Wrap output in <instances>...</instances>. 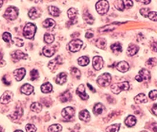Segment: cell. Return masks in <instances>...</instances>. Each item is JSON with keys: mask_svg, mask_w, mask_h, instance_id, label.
<instances>
[{"mask_svg": "<svg viewBox=\"0 0 157 132\" xmlns=\"http://www.w3.org/2000/svg\"><path fill=\"white\" fill-rule=\"evenodd\" d=\"M62 116L68 121H71L75 116V109L71 106L66 107L61 112Z\"/></svg>", "mask_w": 157, "mask_h": 132, "instance_id": "6", "label": "cell"}, {"mask_svg": "<svg viewBox=\"0 0 157 132\" xmlns=\"http://www.w3.org/2000/svg\"><path fill=\"white\" fill-rule=\"evenodd\" d=\"M90 62V59L89 57L86 56H82L81 57H79L78 59V63L79 65L81 66H86Z\"/></svg>", "mask_w": 157, "mask_h": 132, "instance_id": "33", "label": "cell"}, {"mask_svg": "<svg viewBox=\"0 0 157 132\" xmlns=\"http://www.w3.org/2000/svg\"><path fill=\"white\" fill-rule=\"evenodd\" d=\"M134 101L137 104L146 103L148 102V97L144 94H139L134 97Z\"/></svg>", "mask_w": 157, "mask_h": 132, "instance_id": "24", "label": "cell"}, {"mask_svg": "<svg viewBox=\"0 0 157 132\" xmlns=\"http://www.w3.org/2000/svg\"><path fill=\"white\" fill-rule=\"evenodd\" d=\"M109 8V4L108 1H99L96 3V9L98 13L101 15L105 14L108 11Z\"/></svg>", "mask_w": 157, "mask_h": 132, "instance_id": "4", "label": "cell"}, {"mask_svg": "<svg viewBox=\"0 0 157 132\" xmlns=\"http://www.w3.org/2000/svg\"><path fill=\"white\" fill-rule=\"evenodd\" d=\"M148 97H150L152 100H155L157 98V90L151 91L148 94Z\"/></svg>", "mask_w": 157, "mask_h": 132, "instance_id": "46", "label": "cell"}, {"mask_svg": "<svg viewBox=\"0 0 157 132\" xmlns=\"http://www.w3.org/2000/svg\"><path fill=\"white\" fill-rule=\"evenodd\" d=\"M149 79H150V72L145 69H142L140 70L139 74L135 77V79L138 82L148 81Z\"/></svg>", "mask_w": 157, "mask_h": 132, "instance_id": "8", "label": "cell"}, {"mask_svg": "<svg viewBox=\"0 0 157 132\" xmlns=\"http://www.w3.org/2000/svg\"><path fill=\"white\" fill-rule=\"evenodd\" d=\"M13 42H14V43L17 46V47H22L23 46V44H24V42L21 39H20V38H14V39H13Z\"/></svg>", "mask_w": 157, "mask_h": 132, "instance_id": "47", "label": "cell"}, {"mask_svg": "<svg viewBox=\"0 0 157 132\" xmlns=\"http://www.w3.org/2000/svg\"><path fill=\"white\" fill-rule=\"evenodd\" d=\"M115 6L117 9H119L120 11H122L124 9V3H123V1H116L115 3Z\"/></svg>", "mask_w": 157, "mask_h": 132, "instance_id": "40", "label": "cell"}, {"mask_svg": "<svg viewBox=\"0 0 157 132\" xmlns=\"http://www.w3.org/2000/svg\"><path fill=\"white\" fill-rule=\"evenodd\" d=\"M141 3H144V4H148V3H150V1H141Z\"/></svg>", "mask_w": 157, "mask_h": 132, "instance_id": "56", "label": "cell"}, {"mask_svg": "<svg viewBox=\"0 0 157 132\" xmlns=\"http://www.w3.org/2000/svg\"><path fill=\"white\" fill-rule=\"evenodd\" d=\"M76 94H78L79 97H81L82 100H87L89 96L87 95V94L86 93V91H85V87L84 85H79L76 90Z\"/></svg>", "mask_w": 157, "mask_h": 132, "instance_id": "14", "label": "cell"}, {"mask_svg": "<svg viewBox=\"0 0 157 132\" xmlns=\"http://www.w3.org/2000/svg\"><path fill=\"white\" fill-rule=\"evenodd\" d=\"M152 113L157 116V104H155L152 106Z\"/></svg>", "mask_w": 157, "mask_h": 132, "instance_id": "52", "label": "cell"}, {"mask_svg": "<svg viewBox=\"0 0 157 132\" xmlns=\"http://www.w3.org/2000/svg\"><path fill=\"white\" fill-rule=\"evenodd\" d=\"M44 41L48 44H50L54 41V35L50 33H46L44 35Z\"/></svg>", "mask_w": 157, "mask_h": 132, "instance_id": "35", "label": "cell"}, {"mask_svg": "<svg viewBox=\"0 0 157 132\" xmlns=\"http://www.w3.org/2000/svg\"><path fill=\"white\" fill-rule=\"evenodd\" d=\"M13 98V93L11 91H6L4 92L2 97H0V102L2 104H8L9 101H11Z\"/></svg>", "mask_w": 157, "mask_h": 132, "instance_id": "12", "label": "cell"}, {"mask_svg": "<svg viewBox=\"0 0 157 132\" xmlns=\"http://www.w3.org/2000/svg\"><path fill=\"white\" fill-rule=\"evenodd\" d=\"M138 50H139V47L137 45L130 44V45H129L128 48H127V53L130 56H134L138 53Z\"/></svg>", "mask_w": 157, "mask_h": 132, "instance_id": "22", "label": "cell"}, {"mask_svg": "<svg viewBox=\"0 0 157 132\" xmlns=\"http://www.w3.org/2000/svg\"><path fill=\"white\" fill-rule=\"evenodd\" d=\"M82 44H83V43L80 39H73L69 44V50L71 52H73V53L77 52V51H78V50L81 49Z\"/></svg>", "mask_w": 157, "mask_h": 132, "instance_id": "7", "label": "cell"}, {"mask_svg": "<svg viewBox=\"0 0 157 132\" xmlns=\"http://www.w3.org/2000/svg\"><path fill=\"white\" fill-rule=\"evenodd\" d=\"M130 69V65L126 61H120L116 65V69L121 72H127Z\"/></svg>", "mask_w": 157, "mask_h": 132, "instance_id": "16", "label": "cell"}, {"mask_svg": "<svg viewBox=\"0 0 157 132\" xmlns=\"http://www.w3.org/2000/svg\"><path fill=\"white\" fill-rule=\"evenodd\" d=\"M22 115H23V109H22L21 107H18V108H17L15 111L9 116V117L12 119H18L21 117Z\"/></svg>", "mask_w": 157, "mask_h": 132, "instance_id": "18", "label": "cell"}, {"mask_svg": "<svg viewBox=\"0 0 157 132\" xmlns=\"http://www.w3.org/2000/svg\"><path fill=\"white\" fill-rule=\"evenodd\" d=\"M115 29V27H112V25H107V26H104V28H101L99 29V31H112Z\"/></svg>", "mask_w": 157, "mask_h": 132, "instance_id": "44", "label": "cell"}, {"mask_svg": "<svg viewBox=\"0 0 157 132\" xmlns=\"http://www.w3.org/2000/svg\"><path fill=\"white\" fill-rule=\"evenodd\" d=\"M43 54L45 56L50 57H52L55 53V48L53 46H49L48 45V46H46V47H43Z\"/></svg>", "mask_w": 157, "mask_h": 132, "instance_id": "15", "label": "cell"}, {"mask_svg": "<svg viewBox=\"0 0 157 132\" xmlns=\"http://www.w3.org/2000/svg\"><path fill=\"white\" fill-rule=\"evenodd\" d=\"M136 123H137V119H136V118H135L134 116H132V115L128 116L126 117V119H125L126 125L130 127H134V126L136 124Z\"/></svg>", "mask_w": 157, "mask_h": 132, "instance_id": "23", "label": "cell"}, {"mask_svg": "<svg viewBox=\"0 0 157 132\" xmlns=\"http://www.w3.org/2000/svg\"><path fill=\"white\" fill-rule=\"evenodd\" d=\"M93 35H94V34H93L92 32H90V31H87L85 36H86V38H87V39H90V38L93 37Z\"/></svg>", "mask_w": 157, "mask_h": 132, "instance_id": "54", "label": "cell"}, {"mask_svg": "<svg viewBox=\"0 0 157 132\" xmlns=\"http://www.w3.org/2000/svg\"><path fill=\"white\" fill-rule=\"evenodd\" d=\"M14 132H23L22 131H21V130H17V131H16Z\"/></svg>", "mask_w": 157, "mask_h": 132, "instance_id": "58", "label": "cell"}, {"mask_svg": "<svg viewBox=\"0 0 157 132\" xmlns=\"http://www.w3.org/2000/svg\"><path fill=\"white\" fill-rule=\"evenodd\" d=\"M104 110V106L101 103L96 104L94 107V113L95 114H101Z\"/></svg>", "mask_w": 157, "mask_h": 132, "instance_id": "31", "label": "cell"}, {"mask_svg": "<svg viewBox=\"0 0 157 132\" xmlns=\"http://www.w3.org/2000/svg\"><path fill=\"white\" fill-rule=\"evenodd\" d=\"M83 19H84L85 21L86 22L87 24H90V25H92L94 22V18L93 17V16L91 15L87 10H86L84 13H83Z\"/></svg>", "mask_w": 157, "mask_h": 132, "instance_id": "27", "label": "cell"}, {"mask_svg": "<svg viewBox=\"0 0 157 132\" xmlns=\"http://www.w3.org/2000/svg\"><path fill=\"white\" fill-rule=\"evenodd\" d=\"M120 127V124H113V125L109 126L108 127H107V132H118Z\"/></svg>", "mask_w": 157, "mask_h": 132, "instance_id": "37", "label": "cell"}, {"mask_svg": "<svg viewBox=\"0 0 157 132\" xmlns=\"http://www.w3.org/2000/svg\"><path fill=\"white\" fill-rule=\"evenodd\" d=\"M148 18L153 21H157V12H149L148 13Z\"/></svg>", "mask_w": 157, "mask_h": 132, "instance_id": "45", "label": "cell"}, {"mask_svg": "<svg viewBox=\"0 0 157 132\" xmlns=\"http://www.w3.org/2000/svg\"><path fill=\"white\" fill-rule=\"evenodd\" d=\"M141 132H146V131H141Z\"/></svg>", "mask_w": 157, "mask_h": 132, "instance_id": "59", "label": "cell"}, {"mask_svg": "<svg viewBox=\"0 0 157 132\" xmlns=\"http://www.w3.org/2000/svg\"><path fill=\"white\" fill-rule=\"evenodd\" d=\"M63 62L62 57L61 56H57L56 58H54L53 60H51L49 64H48V68L51 70H55V69L60 65H61Z\"/></svg>", "mask_w": 157, "mask_h": 132, "instance_id": "9", "label": "cell"}, {"mask_svg": "<svg viewBox=\"0 0 157 132\" xmlns=\"http://www.w3.org/2000/svg\"><path fill=\"white\" fill-rule=\"evenodd\" d=\"M30 75H31V80H35V79L39 78V72H38V70H36V69L31 70V72H30Z\"/></svg>", "mask_w": 157, "mask_h": 132, "instance_id": "42", "label": "cell"}, {"mask_svg": "<svg viewBox=\"0 0 157 132\" xmlns=\"http://www.w3.org/2000/svg\"><path fill=\"white\" fill-rule=\"evenodd\" d=\"M62 130V127L60 124H53L48 128L49 132H60Z\"/></svg>", "mask_w": 157, "mask_h": 132, "instance_id": "36", "label": "cell"}, {"mask_svg": "<svg viewBox=\"0 0 157 132\" xmlns=\"http://www.w3.org/2000/svg\"><path fill=\"white\" fill-rule=\"evenodd\" d=\"M11 57H12V58L13 59V61H17L19 60L27 59L28 55H27L26 53H23L21 50H15V51H13V52L11 53Z\"/></svg>", "mask_w": 157, "mask_h": 132, "instance_id": "11", "label": "cell"}, {"mask_svg": "<svg viewBox=\"0 0 157 132\" xmlns=\"http://www.w3.org/2000/svg\"><path fill=\"white\" fill-rule=\"evenodd\" d=\"M3 39L6 43H9L11 41V35L9 32H5L3 35Z\"/></svg>", "mask_w": 157, "mask_h": 132, "instance_id": "43", "label": "cell"}, {"mask_svg": "<svg viewBox=\"0 0 157 132\" xmlns=\"http://www.w3.org/2000/svg\"><path fill=\"white\" fill-rule=\"evenodd\" d=\"M35 31H36V26L32 23H28L24 27L23 34L26 39H32L35 36Z\"/></svg>", "mask_w": 157, "mask_h": 132, "instance_id": "1", "label": "cell"}, {"mask_svg": "<svg viewBox=\"0 0 157 132\" xmlns=\"http://www.w3.org/2000/svg\"><path fill=\"white\" fill-rule=\"evenodd\" d=\"M55 81H56V83L57 84H64V83H66V81H67V74H66L65 72H61V73H60L59 75L57 76L56 80H55Z\"/></svg>", "mask_w": 157, "mask_h": 132, "instance_id": "21", "label": "cell"}, {"mask_svg": "<svg viewBox=\"0 0 157 132\" xmlns=\"http://www.w3.org/2000/svg\"><path fill=\"white\" fill-rule=\"evenodd\" d=\"M3 5V1L2 0H0V7H2V6Z\"/></svg>", "mask_w": 157, "mask_h": 132, "instance_id": "57", "label": "cell"}, {"mask_svg": "<svg viewBox=\"0 0 157 132\" xmlns=\"http://www.w3.org/2000/svg\"><path fill=\"white\" fill-rule=\"evenodd\" d=\"M78 118L82 121L88 122L90 119V113H89L87 110H82L81 112L79 113Z\"/></svg>", "mask_w": 157, "mask_h": 132, "instance_id": "20", "label": "cell"}, {"mask_svg": "<svg viewBox=\"0 0 157 132\" xmlns=\"http://www.w3.org/2000/svg\"><path fill=\"white\" fill-rule=\"evenodd\" d=\"M31 111H33L34 113H40L42 109H43V106L39 102H34V103L31 104Z\"/></svg>", "mask_w": 157, "mask_h": 132, "instance_id": "29", "label": "cell"}, {"mask_svg": "<svg viewBox=\"0 0 157 132\" xmlns=\"http://www.w3.org/2000/svg\"><path fill=\"white\" fill-rule=\"evenodd\" d=\"M53 90V87L50 83H45L41 86V91L43 93H50Z\"/></svg>", "mask_w": 157, "mask_h": 132, "instance_id": "28", "label": "cell"}, {"mask_svg": "<svg viewBox=\"0 0 157 132\" xmlns=\"http://www.w3.org/2000/svg\"><path fill=\"white\" fill-rule=\"evenodd\" d=\"M96 46L97 47H99L100 49H104L105 46H106V40L105 39L103 38H99L96 40Z\"/></svg>", "mask_w": 157, "mask_h": 132, "instance_id": "34", "label": "cell"}, {"mask_svg": "<svg viewBox=\"0 0 157 132\" xmlns=\"http://www.w3.org/2000/svg\"><path fill=\"white\" fill-rule=\"evenodd\" d=\"M71 74L73 76H75V78L79 79L80 75H81V72L77 68H72V69H71Z\"/></svg>", "mask_w": 157, "mask_h": 132, "instance_id": "39", "label": "cell"}, {"mask_svg": "<svg viewBox=\"0 0 157 132\" xmlns=\"http://www.w3.org/2000/svg\"><path fill=\"white\" fill-rule=\"evenodd\" d=\"M0 132H1V131H0Z\"/></svg>", "mask_w": 157, "mask_h": 132, "instance_id": "60", "label": "cell"}, {"mask_svg": "<svg viewBox=\"0 0 157 132\" xmlns=\"http://www.w3.org/2000/svg\"><path fill=\"white\" fill-rule=\"evenodd\" d=\"M33 91H34V87L31 85L28 84V83H25L21 88V93L25 94V95H30L33 92Z\"/></svg>", "mask_w": 157, "mask_h": 132, "instance_id": "17", "label": "cell"}, {"mask_svg": "<svg viewBox=\"0 0 157 132\" xmlns=\"http://www.w3.org/2000/svg\"><path fill=\"white\" fill-rule=\"evenodd\" d=\"M104 60L100 56H95L93 58V66L94 69L100 70L103 68Z\"/></svg>", "mask_w": 157, "mask_h": 132, "instance_id": "10", "label": "cell"}, {"mask_svg": "<svg viewBox=\"0 0 157 132\" xmlns=\"http://www.w3.org/2000/svg\"><path fill=\"white\" fill-rule=\"evenodd\" d=\"M111 49L112 50L113 52H121L122 51V46L120 45L119 43H113L112 46H111Z\"/></svg>", "mask_w": 157, "mask_h": 132, "instance_id": "38", "label": "cell"}, {"mask_svg": "<svg viewBox=\"0 0 157 132\" xmlns=\"http://www.w3.org/2000/svg\"><path fill=\"white\" fill-rule=\"evenodd\" d=\"M48 10H49V13L53 17H58L60 15V9L57 7V6H49L48 8Z\"/></svg>", "mask_w": 157, "mask_h": 132, "instance_id": "30", "label": "cell"}, {"mask_svg": "<svg viewBox=\"0 0 157 132\" xmlns=\"http://www.w3.org/2000/svg\"><path fill=\"white\" fill-rule=\"evenodd\" d=\"M87 86H88V87H89V88H90V91H93L94 93H95V92H96V91L94 90V87H93L92 86H90V83H87Z\"/></svg>", "mask_w": 157, "mask_h": 132, "instance_id": "55", "label": "cell"}, {"mask_svg": "<svg viewBox=\"0 0 157 132\" xmlns=\"http://www.w3.org/2000/svg\"><path fill=\"white\" fill-rule=\"evenodd\" d=\"M25 74H26V71L24 68H21V69H16L15 71L13 72V75L14 77L17 80V81H21L22 80L24 77H25Z\"/></svg>", "mask_w": 157, "mask_h": 132, "instance_id": "13", "label": "cell"}, {"mask_svg": "<svg viewBox=\"0 0 157 132\" xmlns=\"http://www.w3.org/2000/svg\"><path fill=\"white\" fill-rule=\"evenodd\" d=\"M18 16V9L15 6H9L4 13V17L7 20L14 21Z\"/></svg>", "mask_w": 157, "mask_h": 132, "instance_id": "3", "label": "cell"}, {"mask_svg": "<svg viewBox=\"0 0 157 132\" xmlns=\"http://www.w3.org/2000/svg\"><path fill=\"white\" fill-rule=\"evenodd\" d=\"M7 78H8V75H5V76H3L2 79H3V82L5 84L9 85L11 83V81H10V80H7Z\"/></svg>", "mask_w": 157, "mask_h": 132, "instance_id": "51", "label": "cell"}, {"mask_svg": "<svg viewBox=\"0 0 157 132\" xmlns=\"http://www.w3.org/2000/svg\"><path fill=\"white\" fill-rule=\"evenodd\" d=\"M152 48L155 52H157V42H155L152 44Z\"/></svg>", "mask_w": 157, "mask_h": 132, "instance_id": "53", "label": "cell"}, {"mask_svg": "<svg viewBox=\"0 0 157 132\" xmlns=\"http://www.w3.org/2000/svg\"><path fill=\"white\" fill-rule=\"evenodd\" d=\"M146 64H147V65L153 66L156 64V60L155 59V58H150V59L148 60Z\"/></svg>", "mask_w": 157, "mask_h": 132, "instance_id": "49", "label": "cell"}, {"mask_svg": "<svg viewBox=\"0 0 157 132\" xmlns=\"http://www.w3.org/2000/svg\"><path fill=\"white\" fill-rule=\"evenodd\" d=\"M56 25L55 21H53V19L48 18L47 20H45L43 23V25L44 28H51V27H54Z\"/></svg>", "mask_w": 157, "mask_h": 132, "instance_id": "32", "label": "cell"}, {"mask_svg": "<svg viewBox=\"0 0 157 132\" xmlns=\"http://www.w3.org/2000/svg\"><path fill=\"white\" fill-rule=\"evenodd\" d=\"M123 3H124V6H125L126 8H130L132 6H133V2L132 1H128V0H125L123 1Z\"/></svg>", "mask_w": 157, "mask_h": 132, "instance_id": "50", "label": "cell"}, {"mask_svg": "<svg viewBox=\"0 0 157 132\" xmlns=\"http://www.w3.org/2000/svg\"><path fill=\"white\" fill-rule=\"evenodd\" d=\"M41 15L40 11L37 9V8H31L30 10H29V12H28V16H29V17L32 20H35V19L38 18V17H39Z\"/></svg>", "mask_w": 157, "mask_h": 132, "instance_id": "19", "label": "cell"}, {"mask_svg": "<svg viewBox=\"0 0 157 132\" xmlns=\"http://www.w3.org/2000/svg\"><path fill=\"white\" fill-rule=\"evenodd\" d=\"M68 16L69 17L72 21H74V22H76L77 20V10L75 8H70L68 10Z\"/></svg>", "mask_w": 157, "mask_h": 132, "instance_id": "26", "label": "cell"}, {"mask_svg": "<svg viewBox=\"0 0 157 132\" xmlns=\"http://www.w3.org/2000/svg\"><path fill=\"white\" fill-rule=\"evenodd\" d=\"M112 81V77L109 73H104L97 78V83L101 87H108Z\"/></svg>", "mask_w": 157, "mask_h": 132, "instance_id": "5", "label": "cell"}, {"mask_svg": "<svg viewBox=\"0 0 157 132\" xmlns=\"http://www.w3.org/2000/svg\"><path fill=\"white\" fill-rule=\"evenodd\" d=\"M140 13L143 17H146L148 16V13H149V9L148 8H142V9H140Z\"/></svg>", "mask_w": 157, "mask_h": 132, "instance_id": "48", "label": "cell"}, {"mask_svg": "<svg viewBox=\"0 0 157 132\" xmlns=\"http://www.w3.org/2000/svg\"><path fill=\"white\" fill-rule=\"evenodd\" d=\"M60 100L62 102H68L69 101L72 100V94L69 92V91H67L64 92L61 96H60Z\"/></svg>", "mask_w": 157, "mask_h": 132, "instance_id": "25", "label": "cell"}, {"mask_svg": "<svg viewBox=\"0 0 157 132\" xmlns=\"http://www.w3.org/2000/svg\"><path fill=\"white\" fill-rule=\"evenodd\" d=\"M25 129H26V131L27 132H35L36 131V127L33 124H31V123H29V124H27L26 127H25Z\"/></svg>", "mask_w": 157, "mask_h": 132, "instance_id": "41", "label": "cell"}, {"mask_svg": "<svg viewBox=\"0 0 157 132\" xmlns=\"http://www.w3.org/2000/svg\"><path fill=\"white\" fill-rule=\"evenodd\" d=\"M130 89V84L128 82H122L119 83H115L112 85L111 90L115 94H119L122 91H127Z\"/></svg>", "mask_w": 157, "mask_h": 132, "instance_id": "2", "label": "cell"}]
</instances>
